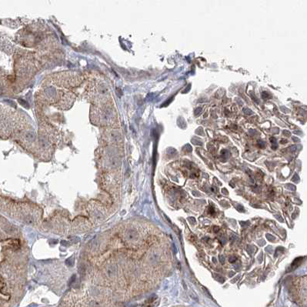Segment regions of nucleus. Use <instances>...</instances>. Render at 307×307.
Segmentation results:
<instances>
[{
  "label": "nucleus",
  "mask_w": 307,
  "mask_h": 307,
  "mask_svg": "<svg viewBox=\"0 0 307 307\" xmlns=\"http://www.w3.org/2000/svg\"><path fill=\"white\" fill-rule=\"evenodd\" d=\"M294 299L301 304L306 303V277H297L292 282L290 290Z\"/></svg>",
  "instance_id": "f257e3e1"
}]
</instances>
